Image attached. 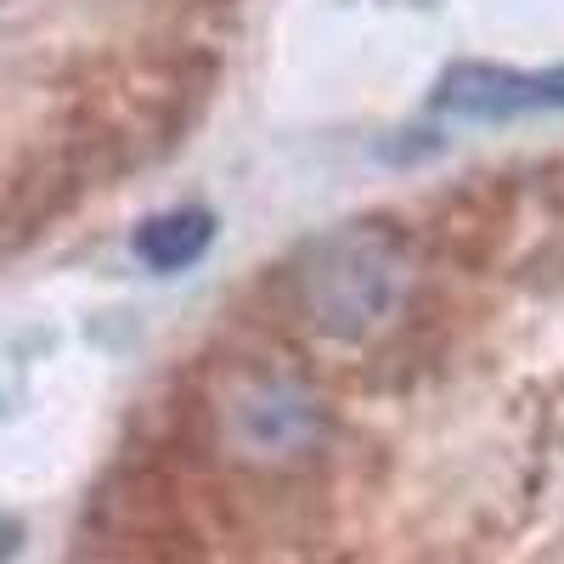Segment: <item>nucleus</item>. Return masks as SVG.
<instances>
[{"label": "nucleus", "mask_w": 564, "mask_h": 564, "mask_svg": "<svg viewBox=\"0 0 564 564\" xmlns=\"http://www.w3.org/2000/svg\"><path fill=\"white\" fill-rule=\"evenodd\" d=\"M417 260L406 231L390 220H345L305 243L294 300L305 327L334 345H372L406 316Z\"/></svg>", "instance_id": "nucleus-1"}, {"label": "nucleus", "mask_w": 564, "mask_h": 564, "mask_svg": "<svg viewBox=\"0 0 564 564\" xmlns=\"http://www.w3.org/2000/svg\"><path fill=\"white\" fill-rule=\"evenodd\" d=\"M209 435L243 475H300L327 452L334 417L311 379L289 367H231L209 390Z\"/></svg>", "instance_id": "nucleus-2"}, {"label": "nucleus", "mask_w": 564, "mask_h": 564, "mask_svg": "<svg viewBox=\"0 0 564 564\" xmlns=\"http://www.w3.org/2000/svg\"><path fill=\"white\" fill-rule=\"evenodd\" d=\"M435 108L452 119H520V113H564V63L558 68H497L457 63L435 85Z\"/></svg>", "instance_id": "nucleus-3"}, {"label": "nucleus", "mask_w": 564, "mask_h": 564, "mask_svg": "<svg viewBox=\"0 0 564 564\" xmlns=\"http://www.w3.org/2000/svg\"><path fill=\"white\" fill-rule=\"evenodd\" d=\"M209 243H215V215L209 209H170V215H153L135 231V260L159 276H175L186 265H198L209 254Z\"/></svg>", "instance_id": "nucleus-4"}]
</instances>
